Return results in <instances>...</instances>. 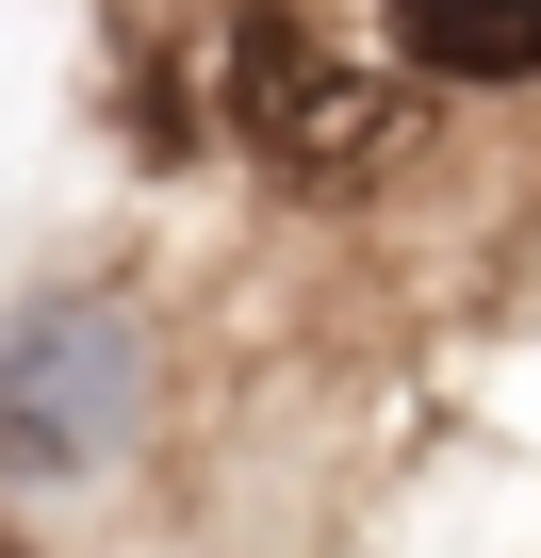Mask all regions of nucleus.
<instances>
[{
	"label": "nucleus",
	"mask_w": 541,
	"mask_h": 558,
	"mask_svg": "<svg viewBox=\"0 0 541 558\" xmlns=\"http://www.w3.org/2000/svg\"><path fill=\"white\" fill-rule=\"evenodd\" d=\"M181 66H197V99H213L246 148H280L296 181H361V165H394V132H410V99H394L378 66H345L296 0H197V17H181Z\"/></svg>",
	"instance_id": "nucleus-1"
},
{
	"label": "nucleus",
	"mask_w": 541,
	"mask_h": 558,
	"mask_svg": "<svg viewBox=\"0 0 541 558\" xmlns=\"http://www.w3.org/2000/svg\"><path fill=\"white\" fill-rule=\"evenodd\" d=\"M427 83H541V0H378Z\"/></svg>",
	"instance_id": "nucleus-3"
},
{
	"label": "nucleus",
	"mask_w": 541,
	"mask_h": 558,
	"mask_svg": "<svg viewBox=\"0 0 541 558\" xmlns=\"http://www.w3.org/2000/svg\"><path fill=\"white\" fill-rule=\"evenodd\" d=\"M0 558H17V542H0Z\"/></svg>",
	"instance_id": "nucleus-4"
},
{
	"label": "nucleus",
	"mask_w": 541,
	"mask_h": 558,
	"mask_svg": "<svg viewBox=\"0 0 541 558\" xmlns=\"http://www.w3.org/2000/svg\"><path fill=\"white\" fill-rule=\"evenodd\" d=\"M132 313L115 296H34L17 329H0V476H83L132 444Z\"/></svg>",
	"instance_id": "nucleus-2"
}]
</instances>
